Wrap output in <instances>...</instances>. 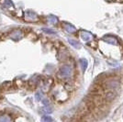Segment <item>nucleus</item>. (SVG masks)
Masks as SVG:
<instances>
[{
  "label": "nucleus",
  "mask_w": 123,
  "mask_h": 122,
  "mask_svg": "<svg viewBox=\"0 0 123 122\" xmlns=\"http://www.w3.org/2000/svg\"><path fill=\"white\" fill-rule=\"evenodd\" d=\"M22 36H23V33L21 31L17 30L13 31L9 37H10L12 40H14V41H18V40H20L21 38H22Z\"/></svg>",
  "instance_id": "f257e3e1"
},
{
  "label": "nucleus",
  "mask_w": 123,
  "mask_h": 122,
  "mask_svg": "<svg viewBox=\"0 0 123 122\" xmlns=\"http://www.w3.org/2000/svg\"><path fill=\"white\" fill-rule=\"evenodd\" d=\"M115 93L112 91H109V92H107L106 94H105V96H104V100L105 101H112L113 99L115 98Z\"/></svg>",
  "instance_id": "f03ea898"
},
{
  "label": "nucleus",
  "mask_w": 123,
  "mask_h": 122,
  "mask_svg": "<svg viewBox=\"0 0 123 122\" xmlns=\"http://www.w3.org/2000/svg\"><path fill=\"white\" fill-rule=\"evenodd\" d=\"M7 120H11L10 117H8L7 116H6V117H0V121H7Z\"/></svg>",
  "instance_id": "7ed1b4c3"
}]
</instances>
